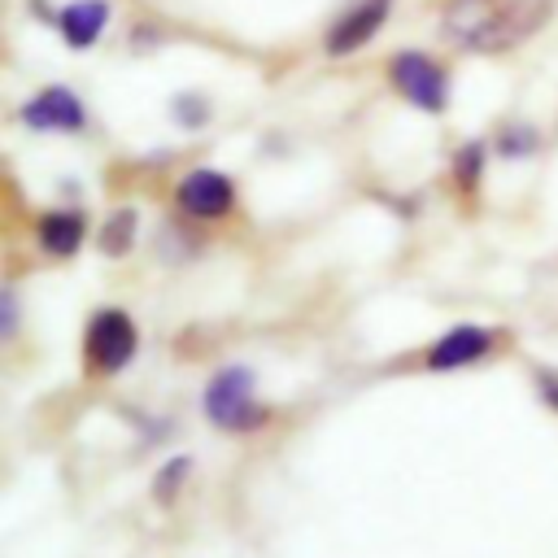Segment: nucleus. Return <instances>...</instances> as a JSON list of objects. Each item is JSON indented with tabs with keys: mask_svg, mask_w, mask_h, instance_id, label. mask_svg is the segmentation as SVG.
Instances as JSON below:
<instances>
[{
	"mask_svg": "<svg viewBox=\"0 0 558 558\" xmlns=\"http://www.w3.org/2000/svg\"><path fill=\"white\" fill-rule=\"evenodd\" d=\"M549 9L554 0H453L445 13V31L475 52H501L536 35Z\"/></svg>",
	"mask_w": 558,
	"mask_h": 558,
	"instance_id": "1",
	"label": "nucleus"
},
{
	"mask_svg": "<svg viewBox=\"0 0 558 558\" xmlns=\"http://www.w3.org/2000/svg\"><path fill=\"white\" fill-rule=\"evenodd\" d=\"M201 414L218 427V432H231V436H248V432H262L275 410L257 397V375L253 366L244 362H227L209 375V384L201 388Z\"/></svg>",
	"mask_w": 558,
	"mask_h": 558,
	"instance_id": "2",
	"label": "nucleus"
},
{
	"mask_svg": "<svg viewBox=\"0 0 558 558\" xmlns=\"http://www.w3.org/2000/svg\"><path fill=\"white\" fill-rule=\"evenodd\" d=\"M140 353V327L122 305L92 310L83 327V362L92 375H122Z\"/></svg>",
	"mask_w": 558,
	"mask_h": 558,
	"instance_id": "3",
	"label": "nucleus"
},
{
	"mask_svg": "<svg viewBox=\"0 0 558 558\" xmlns=\"http://www.w3.org/2000/svg\"><path fill=\"white\" fill-rule=\"evenodd\" d=\"M501 344V331L497 327H484V323H453L449 331H440L427 353H423V366L436 371V375H449V371H466V366H480L497 353Z\"/></svg>",
	"mask_w": 558,
	"mask_h": 558,
	"instance_id": "4",
	"label": "nucleus"
},
{
	"mask_svg": "<svg viewBox=\"0 0 558 558\" xmlns=\"http://www.w3.org/2000/svg\"><path fill=\"white\" fill-rule=\"evenodd\" d=\"M388 78L423 113H445V105H449V78H445V70L427 52H397L392 65H388Z\"/></svg>",
	"mask_w": 558,
	"mask_h": 558,
	"instance_id": "5",
	"label": "nucleus"
},
{
	"mask_svg": "<svg viewBox=\"0 0 558 558\" xmlns=\"http://www.w3.org/2000/svg\"><path fill=\"white\" fill-rule=\"evenodd\" d=\"M174 205L196 218V222H214V218H227L235 209V183L227 170H214V166H196L179 179L174 187Z\"/></svg>",
	"mask_w": 558,
	"mask_h": 558,
	"instance_id": "6",
	"label": "nucleus"
},
{
	"mask_svg": "<svg viewBox=\"0 0 558 558\" xmlns=\"http://www.w3.org/2000/svg\"><path fill=\"white\" fill-rule=\"evenodd\" d=\"M22 122L31 131H83L87 109L70 87H44L39 96H31L22 105Z\"/></svg>",
	"mask_w": 558,
	"mask_h": 558,
	"instance_id": "7",
	"label": "nucleus"
},
{
	"mask_svg": "<svg viewBox=\"0 0 558 558\" xmlns=\"http://www.w3.org/2000/svg\"><path fill=\"white\" fill-rule=\"evenodd\" d=\"M87 240V214L78 205H57V209H44L39 222H35V244L48 253V257H74Z\"/></svg>",
	"mask_w": 558,
	"mask_h": 558,
	"instance_id": "8",
	"label": "nucleus"
},
{
	"mask_svg": "<svg viewBox=\"0 0 558 558\" xmlns=\"http://www.w3.org/2000/svg\"><path fill=\"white\" fill-rule=\"evenodd\" d=\"M388 22V0H362L353 4L331 31H327V52L331 57H344V52H357L362 44L375 39V31Z\"/></svg>",
	"mask_w": 558,
	"mask_h": 558,
	"instance_id": "9",
	"label": "nucleus"
},
{
	"mask_svg": "<svg viewBox=\"0 0 558 558\" xmlns=\"http://www.w3.org/2000/svg\"><path fill=\"white\" fill-rule=\"evenodd\" d=\"M105 22H109V0H74V4H65L61 17H57L65 44L78 48V52L96 44V35L105 31Z\"/></svg>",
	"mask_w": 558,
	"mask_h": 558,
	"instance_id": "10",
	"label": "nucleus"
},
{
	"mask_svg": "<svg viewBox=\"0 0 558 558\" xmlns=\"http://www.w3.org/2000/svg\"><path fill=\"white\" fill-rule=\"evenodd\" d=\"M135 240H140V209H131V205H118L96 231V244L105 257H126L135 248Z\"/></svg>",
	"mask_w": 558,
	"mask_h": 558,
	"instance_id": "11",
	"label": "nucleus"
},
{
	"mask_svg": "<svg viewBox=\"0 0 558 558\" xmlns=\"http://www.w3.org/2000/svg\"><path fill=\"white\" fill-rule=\"evenodd\" d=\"M192 471H196L192 453H170V458H161V462H157V471H153V480H148L153 501H157V506H174V501H179V493L187 488Z\"/></svg>",
	"mask_w": 558,
	"mask_h": 558,
	"instance_id": "12",
	"label": "nucleus"
},
{
	"mask_svg": "<svg viewBox=\"0 0 558 558\" xmlns=\"http://www.w3.org/2000/svg\"><path fill=\"white\" fill-rule=\"evenodd\" d=\"M484 161H488V153H484V144H462L458 153H453V183L462 187V192H475L480 187V179H484Z\"/></svg>",
	"mask_w": 558,
	"mask_h": 558,
	"instance_id": "13",
	"label": "nucleus"
},
{
	"mask_svg": "<svg viewBox=\"0 0 558 558\" xmlns=\"http://www.w3.org/2000/svg\"><path fill=\"white\" fill-rule=\"evenodd\" d=\"M501 157H527V153H536V131L532 126H506L501 135H497V144H493Z\"/></svg>",
	"mask_w": 558,
	"mask_h": 558,
	"instance_id": "14",
	"label": "nucleus"
},
{
	"mask_svg": "<svg viewBox=\"0 0 558 558\" xmlns=\"http://www.w3.org/2000/svg\"><path fill=\"white\" fill-rule=\"evenodd\" d=\"M532 388H536V401L549 414H558V366H536L532 371Z\"/></svg>",
	"mask_w": 558,
	"mask_h": 558,
	"instance_id": "15",
	"label": "nucleus"
},
{
	"mask_svg": "<svg viewBox=\"0 0 558 558\" xmlns=\"http://www.w3.org/2000/svg\"><path fill=\"white\" fill-rule=\"evenodd\" d=\"M174 118H179L183 126H205V122H209V105H205L201 96L183 92V96H174Z\"/></svg>",
	"mask_w": 558,
	"mask_h": 558,
	"instance_id": "16",
	"label": "nucleus"
},
{
	"mask_svg": "<svg viewBox=\"0 0 558 558\" xmlns=\"http://www.w3.org/2000/svg\"><path fill=\"white\" fill-rule=\"evenodd\" d=\"M17 327H22V305H17V292H13V288H4V292H0V336H4V340H13V336H17Z\"/></svg>",
	"mask_w": 558,
	"mask_h": 558,
	"instance_id": "17",
	"label": "nucleus"
},
{
	"mask_svg": "<svg viewBox=\"0 0 558 558\" xmlns=\"http://www.w3.org/2000/svg\"><path fill=\"white\" fill-rule=\"evenodd\" d=\"M126 414H131V423L140 427V436H144L148 445H157V440H161V436L170 432V423H148L153 414H144V410H126Z\"/></svg>",
	"mask_w": 558,
	"mask_h": 558,
	"instance_id": "18",
	"label": "nucleus"
}]
</instances>
